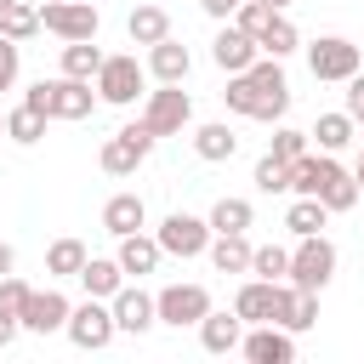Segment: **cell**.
<instances>
[{
  "label": "cell",
  "instance_id": "obj_1",
  "mask_svg": "<svg viewBox=\"0 0 364 364\" xmlns=\"http://www.w3.org/2000/svg\"><path fill=\"white\" fill-rule=\"evenodd\" d=\"M290 193L324 199L330 216H336V210H353V205L364 199L358 182H353V171H341V159H336V154H318V148H307L301 159H290Z\"/></svg>",
  "mask_w": 364,
  "mask_h": 364
},
{
  "label": "cell",
  "instance_id": "obj_2",
  "mask_svg": "<svg viewBox=\"0 0 364 364\" xmlns=\"http://www.w3.org/2000/svg\"><path fill=\"white\" fill-rule=\"evenodd\" d=\"M23 102L40 108L46 119H91V114H97V85L57 74V80H34V85L23 91Z\"/></svg>",
  "mask_w": 364,
  "mask_h": 364
},
{
  "label": "cell",
  "instance_id": "obj_3",
  "mask_svg": "<svg viewBox=\"0 0 364 364\" xmlns=\"http://www.w3.org/2000/svg\"><path fill=\"white\" fill-rule=\"evenodd\" d=\"M97 102H108V108H131L136 97H148L142 85H148V68L131 57V51H119V57H102V68H97Z\"/></svg>",
  "mask_w": 364,
  "mask_h": 364
},
{
  "label": "cell",
  "instance_id": "obj_4",
  "mask_svg": "<svg viewBox=\"0 0 364 364\" xmlns=\"http://www.w3.org/2000/svg\"><path fill=\"white\" fill-rule=\"evenodd\" d=\"M154 136H182L188 125H193V97L182 91V85H159V91H148L142 97V114H136Z\"/></svg>",
  "mask_w": 364,
  "mask_h": 364
},
{
  "label": "cell",
  "instance_id": "obj_5",
  "mask_svg": "<svg viewBox=\"0 0 364 364\" xmlns=\"http://www.w3.org/2000/svg\"><path fill=\"white\" fill-rule=\"evenodd\" d=\"M154 142H159V136H154V131H148L142 119H131V125H119V131H114V136L102 142L97 165H102L108 176H136V165H142V159L154 154Z\"/></svg>",
  "mask_w": 364,
  "mask_h": 364
},
{
  "label": "cell",
  "instance_id": "obj_6",
  "mask_svg": "<svg viewBox=\"0 0 364 364\" xmlns=\"http://www.w3.org/2000/svg\"><path fill=\"white\" fill-rule=\"evenodd\" d=\"M296 290H324L330 279H336V245L324 239V233H307V239H296V250H290V273H284Z\"/></svg>",
  "mask_w": 364,
  "mask_h": 364
},
{
  "label": "cell",
  "instance_id": "obj_7",
  "mask_svg": "<svg viewBox=\"0 0 364 364\" xmlns=\"http://www.w3.org/2000/svg\"><path fill=\"white\" fill-rule=\"evenodd\" d=\"M63 336H68L80 353H102V347L119 336V324H114V307H108V301H97V296H85L80 307H68V324H63Z\"/></svg>",
  "mask_w": 364,
  "mask_h": 364
},
{
  "label": "cell",
  "instance_id": "obj_8",
  "mask_svg": "<svg viewBox=\"0 0 364 364\" xmlns=\"http://www.w3.org/2000/svg\"><path fill=\"white\" fill-rule=\"evenodd\" d=\"M307 68H313V80L341 85L347 74L364 68V57H358V46H353L347 34H318V40H307Z\"/></svg>",
  "mask_w": 364,
  "mask_h": 364
},
{
  "label": "cell",
  "instance_id": "obj_9",
  "mask_svg": "<svg viewBox=\"0 0 364 364\" xmlns=\"http://www.w3.org/2000/svg\"><path fill=\"white\" fill-rule=\"evenodd\" d=\"M245 74H250V85H256V114H250V119L279 125V119H284V108H290V80H284V63H279V57H256Z\"/></svg>",
  "mask_w": 364,
  "mask_h": 364
},
{
  "label": "cell",
  "instance_id": "obj_10",
  "mask_svg": "<svg viewBox=\"0 0 364 364\" xmlns=\"http://www.w3.org/2000/svg\"><path fill=\"white\" fill-rule=\"evenodd\" d=\"M40 28L57 34V40H97L102 11H97L91 0H46V6H40Z\"/></svg>",
  "mask_w": 364,
  "mask_h": 364
},
{
  "label": "cell",
  "instance_id": "obj_11",
  "mask_svg": "<svg viewBox=\"0 0 364 364\" xmlns=\"http://www.w3.org/2000/svg\"><path fill=\"white\" fill-rule=\"evenodd\" d=\"M154 239H159V250L165 256H205V245H210V222L205 216H193V210H171L159 228H154Z\"/></svg>",
  "mask_w": 364,
  "mask_h": 364
},
{
  "label": "cell",
  "instance_id": "obj_12",
  "mask_svg": "<svg viewBox=\"0 0 364 364\" xmlns=\"http://www.w3.org/2000/svg\"><path fill=\"white\" fill-rule=\"evenodd\" d=\"M154 313H159V324H171V330H193V324L210 313V290H205V284H165V290L154 296Z\"/></svg>",
  "mask_w": 364,
  "mask_h": 364
},
{
  "label": "cell",
  "instance_id": "obj_13",
  "mask_svg": "<svg viewBox=\"0 0 364 364\" xmlns=\"http://www.w3.org/2000/svg\"><path fill=\"white\" fill-rule=\"evenodd\" d=\"M239 353H245L250 364H296V336H290L284 324H245Z\"/></svg>",
  "mask_w": 364,
  "mask_h": 364
},
{
  "label": "cell",
  "instance_id": "obj_14",
  "mask_svg": "<svg viewBox=\"0 0 364 364\" xmlns=\"http://www.w3.org/2000/svg\"><path fill=\"white\" fill-rule=\"evenodd\" d=\"M68 296L63 290H28L23 296V307H17V318H23V330L28 336H57L63 324H68Z\"/></svg>",
  "mask_w": 364,
  "mask_h": 364
},
{
  "label": "cell",
  "instance_id": "obj_15",
  "mask_svg": "<svg viewBox=\"0 0 364 364\" xmlns=\"http://www.w3.org/2000/svg\"><path fill=\"white\" fill-rule=\"evenodd\" d=\"M267 324H284L290 336H307L318 324V290H296L290 279H279V296H273V318Z\"/></svg>",
  "mask_w": 364,
  "mask_h": 364
},
{
  "label": "cell",
  "instance_id": "obj_16",
  "mask_svg": "<svg viewBox=\"0 0 364 364\" xmlns=\"http://www.w3.org/2000/svg\"><path fill=\"white\" fill-rule=\"evenodd\" d=\"M108 307H114V324H119L125 336H148V330L159 324V313H154V296H148L142 284H119V290L108 296Z\"/></svg>",
  "mask_w": 364,
  "mask_h": 364
},
{
  "label": "cell",
  "instance_id": "obj_17",
  "mask_svg": "<svg viewBox=\"0 0 364 364\" xmlns=\"http://www.w3.org/2000/svg\"><path fill=\"white\" fill-rule=\"evenodd\" d=\"M256 57H262V51H256V40H250L245 28H233V23L216 28V40H210V63H216L222 74H245Z\"/></svg>",
  "mask_w": 364,
  "mask_h": 364
},
{
  "label": "cell",
  "instance_id": "obj_18",
  "mask_svg": "<svg viewBox=\"0 0 364 364\" xmlns=\"http://www.w3.org/2000/svg\"><path fill=\"white\" fill-rule=\"evenodd\" d=\"M114 262L125 267V279H142V273H154V267L165 262V250H159V239H154L148 228H136V233H119Z\"/></svg>",
  "mask_w": 364,
  "mask_h": 364
},
{
  "label": "cell",
  "instance_id": "obj_19",
  "mask_svg": "<svg viewBox=\"0 0 364 364\" xmlns=\"http://www.w3.org/2000/svg\"><path fill=\"white\" fill-rule=\"evenodd\" d=\"M148 74L159 80V85H182L188 74H193V51L182 46V40H159V46H148Z\"/></svg>",
  "mask_w": 364,
  "mask_h": 364
},
{
  "label": "cell",
  "instance_id": "obj_20",
  "mask_svg": "<svg viewBox=\"0 0 364 364\" xmlns=\"http://www.w3.org/2000/svg\"><path fill=\"white\" fill-rule=\"evenodd\" d=\"M193 330H199V347L222 358V353H239V336H245V318H239V313H216V307H210V313H205V318H199Z\"/></svg>",
  "mask_w": 364,
  "mask_h": 364
},
{
  "label": "cell",
  "instance_id": "obj_21",
  "mask_svg": "<svg viewBox=\"0 0 364 364\" xmlns=\"http://www.w3.org/2000/svg\"><path fill=\"white\" fill-rule=\"evenodd\" d=\"M273 296H279V279H245L239 284V296H233V313L245 318V324H267L273 318Z\"/></svg>",
  "mask_w": 364,
  "mask_h": 364
},
{
  "label": "cell",
  "instance_id": "obj_22",
  "mask_svg": "<svg viewBox=\"0 0 364 364\" xmlns=\"http://www.w3.org/2000/svg\"><path fill=\"white\" fill-rule=\"evenodd\" d=\"M307 142H313L318 154H341L347 142H358V125L347 119V108H336V114H318V119H313Z\"/></svg>",
  "mask_w": 364,
  "mask_h": 364
},
{
  "label": "cell",
  "instance_id": "obj_23",
  "mask_svg": "<svg viewBox=\"0 0 364 364\" xmlns=\"http://www.w3.org/2000/svg\"><path fill=\"white\" fill-rule=\"evenodd\" d=\"M193 154H199L205 165H222V159H233V154H239V136H233V125H228V119L193 125Z\"/></svg>",
  "mask_w": 364,
  "mask_h": 364
},
{
  "label": "cell",
  "instance_id": "obj_24",
  "mask_svg": "<svg viewBox=\"0 0 364 364\" xmlns=\"http://www.w3.org/2000/svg\"><path fill=\"white\" fill-rule=\"evenodd\" d=\"M102 228L119 239V233H136V228H148V199L142 193H114L108 205H102Z\"/></svg>",
  "mask_w": 364,
  "mask_h": 364
},
{
  "label": "cell",
  "instance_id": "obj_25",
  "mask_svg": "<svg viewBox=\"0 0 364 364\" xmlns=\"http://www.w3.org/2000/svg\"><path fill=\"white\" fill-rule=\"evenodd\" d=\"M74 279H80V290H85V296L108 301V296H114V290L125 284V267H119L114 256H85V267H80Z\"/></svg>",
  "mask_w": 364,
  "mask_h": 364
},
{
  "label": "cell",
  "instance_id": "obj_26",
  "mask_svg": "<svg viewBox=\"0 0 364 364\" xmlns=\"http://www.w3.org/2000/svg\"><path fill=\"white\" fill-rule=\"evenodd\" d=\"M205 222H210V233H250V228H256V205L239 199V193H222Z\"/></svg>",
  "mask_w": 364,
  "mask_h": 364
},
{
  "label": "cell",
  "instance_id": "obj_27",
  "mask_svg": "<svg viewBox=\"0 0 364 364\" xmlns=\"http://www.w3.org/2000/svg\"><path fill=\"white\" fill-rule=\"evenodd\" d=\"M205 256H210L216 273H250V239L245 233H210Z\"/></svg>",
  "mask_w": 364,
  "mask_h": 364
},
{
  "label": "cell",
  "instance_id": "obj_28",
  "mask_svg": "<svg viewBox=\"0 0 364 364\" xmlns=\"http://www.w3.org/2000/svg\"><path fill=\"white\" fill-rule=\"evenodd\" d=\"M125 34H131V46H159V40L171 34V11H165V6H131Z\"/></svg>",
  "mask_w": 364,
  "mask_h": 364
},
{
  "label": "cell",
  "instance_id": "obj_29",
  "mask_svg": "<svg viewBox=\"0 0 364 364\" xmlns=\"http://www.w3.org/2000/svg\"><path fill=\"white\" fill-rule=\"evenodd\" d=\"M296 46H301V28H296L284 11H273V17H267V28L256 34V51H262V57H279V63H284Z\"/></svg>",
  "mask_w": 364,
  "mask_h": 364
},
{
  "label": "cell",
  "instance_id": "obj_30",
  "mask_svg": "<svg viewBox=\"0 0 364 364\" xmlns=\"http://www.w3.org/2000/svg\"><path fill=\"white\" fill-rule=\"evenodd\" d=\"M23 296H28V284H23L17 273H6V279H0V347H11V341L23 336V318H17Z\"/></svg>",
  "mask_w": 364,
  "mask_h": 364
},
{
  "label": "cell",
  "instance_id": "obj_31",
  "mask_svg": "<svg viewBox=\"0 0 364 364\" xmlns=\"http://www.w3.org/2000/svg\"><path fill=\"white\" fill-rule=\"evenodd\" d=\"M97 68H102L97 40H63V74L68 80H97Z\"/></svg>",
  "mask_w": 364,
  "mask_h": 364
},
{
  "label": "cell",
  "instance_id": "obj_32",
  "mask_svg": "<svg viewBox=\"0 0 364 364\" xmlns=\"http://www.w3.org/2000/svg\"><path fill=\"white\" fill-rule=\"evenodd\" d=\"M324 222H330L324 199H307V193H296V199H290V210H284V228H290L296 239H307V233H324Z\"/></svg>",
  "mask_w": 364,
  "mask_h": 364
},
{
  "label": "cell",
  "instance_id": "obj_33",
  "mask_svg": "<svg viewBox=\"0 0 364 364\" xmlns=\"http://www.w3.org/2000/svg\"><path fill=\"white\" fill-rule=\"evenodd\" d=\"M46 125H51V119H46L40 108H28V102H17V108L6 114V136H11L17 148H34V142L46 136Z\"/></svg>",
  "mask_w": 364,
  "mask_h": 364
},
{
  "label": "cell",
  "instance_id": "obj_34",
  "mask_svg": "<svg viewBox=\"0 0 364 364\" xmlns=\"http://www.w3.org/2000/svg\"><path fill=\"white\" fill-rule=\"evenodd\" d=\"M85 256H91V250H85L80 239H51V250H46V273H51V279H74V273L85 267Z\"/></svg>",
  "mask_w": 364,
  "mask_h": 364
},
{
  "label": "cell",
  "instance_id": "obj_35",
  "mask_svg": "<svg viewBox=\"0 0 364 364\" xmlns=\"http://www.w3.org/2000/svg\"><path fill=\"white\" fill-rule=\"evenodd\" d=\"M0 34H6V40H17V46H23V40H34V34H40V6L11 0V6L0 11Z\"/></svg>",
  "mask_w": 364,
  "mask_h": 364
},
{
  "label": "cell",
  "instance_id": "obj_36",
  "mask_svg": "<svg viewBox=\"0 0 364 364\" xmlns=\"http://www.w3.org/2000/svg\"><path fill=\"white\" fill-rule=\"evenodd\" d=\"M250 273L256 279H284L290 273V250L284 245H250Z\"/></svg>",
  "mask_w": 364,
  "mask_h": 364
},
{
  "label": "cell",
  "instance_id": "obj_37",
  "mask_svg": "<svg viewBox=\"0 0 364 364\" xmlns=\"http://www.w3.org/2000/svg\"><path fill=\"white\" fill-rule=\"evenodd\" d=\"M250 182H256L262 193H290V165H284V159H273V154H262Z\"/></svg>",
  "mask_w": 364,
  "mask_h": 364
},
{
  "label": "cell",
  "instance_id": "obj_38",
  "mask_svg": "<svg viewBox=\"0 0 364 364\" xmlns=\"http://www.w3.org/2000/svg\"><path fill=\"white\" fill-rule=\"evenodd\" d=\"M307 148H313V142H307V131H296V125H279V131H273V142H267V154H273V159H284V165H290V159H301Z\"/></svg>",
  "mask_w": 364,
  "mask_h": 364
},
{
  "label": "cell",
  "instance_id": "obj_39",
  "mask_svg": "<svg viewBox=\"0 0 364 364\" xmlns=\"http://www.w3.org/2000/svg\"><path fill=\"white\" fill-rule=\"evenodd\" d=\"M267 17H273V6H262V0H239V6H233V17H228V23H233V28H245V34H250V40H256V34H262V28H267Z\"/></svg>",
  "mask_w": 364,
  "mask_h": 364
},
{
  "label": "cell",
  "instance_id": "obj_40",
  "mask_svg": "<svg viewBox=\"0 0 364 364\" xmlns=\"http://www.w3.org/2000/svg\"><path fill=\"white\" fill-rule=\"evenodd\" d=\"M17 68H23V46L0 34V91H11V85H17Z\"/></svg>",
  "mask_w": 364,
  "mask_h": 364
},
{
  "label": "cell",
  "instance_id": "obj_41",
  "mask_svg": "<svg viewBox=\"0 0 364 364\" xmlns=\"http://www.w3.org/2000/svg\"><path fill=\"white\" fill-rule=\"evenodd\" d=\"M341 85H347V119H353V125H364V68H358V74H347Z\"/></svg>",
  "mask_w": 364,
  "mask_h": 364
},
{
  "label": "cell",
  "instance_id": "obj_42",
  "mask_svg": "<svg viewBox=\"0 0 364 364\" xmlns=\"http://www.w3.org/2000/svg\"><path fill=\"white\" fill-rule=\"evenodd\" d=\"M199 6H205V11H210V17H216V23H228V17H233V6H239V0H199Z\"/></svg>",
  "mask_w": 364,
  "mask_h": 364
},
{
  "label": "cell",
  "instance_id": "obj_43",
  "mask_svg": "<svg viewBox=\"0 0 364 364\" xmlns=\"http://www.w3.org/2000/svg\"><path fill=\"white\" fill-rule=\"evenodd\" d=\"M6 273H17V250L0 239V279H6Z\"/></svg>",
  "mask_w": 364,
  "mask_h": 364
},
{
  "label": "cell",
  "instance_id": "obj_44",
  "mask_svg": "<svg viewBox=\"0 0 364 364\" xmlns=\"http://www.w3.org/2000/svg\"><path fill=\"white\" fill-rule=\"evenodd\" d=\"M364 131V125H358ZM353 182H358V193H364V136H358V165H353Z\"/></svg>",
  "mask_w": 364,
  "mask_h": 364
},
{
  "label": "cell",
  "instance_id": "obj_45",
  "mask_svg": "<svg viewBox=\"0 0 364 364\" xmlns=\"http://www.w3.org/2000/svg\"><path fill=\"white\" fill-rule=\"evenodd\" d=\"M262 6H273V11H290V6H296V0H262Z\"/></svg>",
  "mask_w": 364,
  "mask_h": 364
},
{
  "label": "cell",
  "instance_id": "obj_46",
  "mask_svg": "<svg viewBox=\"0 0 364 364\" xmlns=\"http://www.w3.org/2000/svg\"><path fill=\"white\" fill-rule=\"evenodd\" d=\"M6 6H11V0H0V11H6Z\"/></svg>",
  "mask_w": 364,
  "mask_h": 364
},
{
  "label": "cell",
  "instance_id": "obj_47",
  "mask_svg": "<svg viewBox=\"0 0 364 364\" xmlns=\"http://www.w3.org/2000/svg\"><path fill=\"white\" fill-rule=\"evenodd\" d=\"M0 131H6V114H0Z\"/></svg>",
  "mask_w": 364,
  "mask_h": 364
}]
</instances>
